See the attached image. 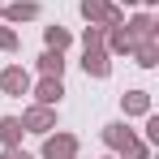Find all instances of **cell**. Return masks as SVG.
<instances>
[{"mask_svg": "<svg viewBox=\"0 0 159 159\" xmlns=\"http://www.w3.org/2000/svg\"><path fill=\"white\" fill-rule=\"evenodd\" d=\"M82 17L95 22V26H120L125 22V13L116 4H107V0H82Z\"/></svg>", "mask_w": 159, "mask_h": 159, "instance_id": "cell-1", "label": "cell"}, {"mask_svg": "<svg viewBox=\"0 0 159 159\" xmlns=\"http://www.w3.org/2000/svg\"><path fill=\"white\" fill-rule=\"evenodd\" d=\"M78 155V138L73 133H56L43 142V159H73Z\"/></svg>", "mask_w": 159, "mask_h": 159, "instance_id": "cell-2", "label": "cell"}, {"mask_svg": "<svg viewBox=\"0 0 159 159\" xmlns=\"http://www.w3.org/2000/svg\"><path fill=\"white\" fill-rule=\"evenodd\" d=\"M22 129H30V133H48V129H56V116H52V107H30L26 116H22Z\"/></svg>", "mask_w": 159, "mask_h": 159, "instance_id": "cell-3", "label": "cell"}, {"mask_svg": "<svg viewBox=\"0 0 159 159\" xmlns=\"http://www.w3.org/2000/svg\"><path fill=\"white\" fill-rule=\"evenodd\" d=\"M0 86H4V95H26V90H30V78H26L22 65H13V69L0 73Z\"/></svg>", "mask_w": 159, "mask_h": 159, "instance_id": "cell-4", "label": "cell"}, {"mask_svg": "<svg viewBox=\"0 0 159 159\" xmlns=\"http://www.w3.org/2000/svg\"><path fill=\"white\" fill-rule=\"evenodd\" d=\"M82 69H86L90 78H107V69H112V65H107V52H103V48H86Z\"/></svg>", "mask_w": 159, "mask_h": 159, "instance_id": "cell-5", "label": "cell"}, {"mask_svg": "<svg viewBox=\"0 0 159 159\" xmlns=\"http://www.w3.org/2000/svg\"><path fill=\"white\" fill-rule=\"evenodd\" d=\"M60 95H65V86H60V78H43L39 86H34V99L43 107H52V103H60Z\"/></svg>", "mask_w": 159, "mask_h": 159, "instance_id": "cell-6", "label": "cell"}, {"mask_svg": "<svg viewBox=\"0 0 159 159\" xmlns=\"http://www.w3.org/2000/svg\"><path fill=\"white\" fill-rule=\"evenodd\" d=\"M125 34H129V43H142V39H155V22L146 17V13H138L129 26H120Z\"/></svg>", "mask_w": 159, "mask_h": 159, "instance_id": "cell-7", "label": "cell"}, {"mask_svg": "<svg viewBox=\"0 0 159 159\" xmlns=\"http://www.w3.org/2000/svg\"><path fill=\"white\" fill-rule=\"evenodd\" d=\"M4 17H9V22H30V17H39V4H34V0H17V4L4 9Z\"/></svg>", "mask_w": 159, "mask_h": 159, "instance_id": "cell-8", "label": "cell"}, {"mask_svg": "<svg viewBox=\"0 0 159 159\" xmlns=\"http://www.w3.org/2000/svg\"><path fill=\"white\" fill-rule=\"evenodd\" d=\"M125 112H129V116H146V112H151V95H146V90H129V95H125Z\"/></svg>", "mask_w": 159, "mask_h": 159, "instance_id": "cell-9", "label": "cell"}, {"mask_svg": "<svg viewBox=\"0 0 159 159\" xmlns=\"http://www.w3.org/2000/svg\"><path fill=\"white\" fill-rule=\"evenodd\" d=\"M0 142H4V146H17V142H22V120H17V116H4V120H0Z\"/></svg>", "mask_w": 159, "mask_h": 159, "instance_id": "cell-10", "label": "cell"}, {"mask_svg": "<svg viewBox=\"0 0 159 159\" xmlns=\"http://www.w3.org/2000/svg\"><path fill=\"white\" fill-rule=\"evenodd\" d=\"M133 56H138V65L142 69H151L159 60V48H155V39H142V43H133Z\"/></svg>", "mask_w": 159, "mask_h": 159, "instance_id": "cell-11", "label": "cell"}, {"mask_svg": "<svg viewBox=\"0 0 159 159\" xmlns=\"http://www.w3.org/2000/svg\"><path fill=\"white\" fill-rule=\"evenodd\" d=\"M39 69H43V78H60V73H65L60 52H43V56H39Z\"/></svg>", "mask_w": 159, "mask_h": 159, "instance_id": "cell-12", "label": "cell"}, {"mask_svg": "<svg viewBox=\"0 0 159 159\" xmlns=\"http://www.w3.org/2000/svg\"><path fill=\"white\" fill-rule=\"evenodd\" d=\"M129 138H133V133L125 129V125H107V129H103V142H107V146H116V151H120Z\"/></svg>", "mask_w": 159, "mask_h": 159, "instance_id": "cell-13", "label": "cell"}, {"mask_svg": "<svg viewBox=\"0 0 159 159\" xmlns=\"http://www.w3.org/2000/svg\"><path fill=\"white\" fill-rule=\"evenodd\" d=\"M43 34H48V48H52V52H65V48H69V30H60V26H48Z\"/></svg>", "mask_w": 159, "mask_h": 159, "instance_id": "cell-14", "label": "cell"}, {"mask_svg": "<svg viewBox=\"0 0 159 159\" xmlns=\"http://www.w3.org/2000/svg\"><path fill=\"white\" fill-rule=\"evenodd\" d=\"M112 52H133V43H129V34L120 26H112Z\"/></svg>", "mask_w": 159, "mask_h": 159, "instance_id": "cell-15", "label": "cell"}, {"mask_svg": "<svg viewBox=\"0 0 159 159\" xmlns=\"http://www.w3.org/2000/svg\"><path fill=\"white\" fill-rule=\"evenodd\" d=\"M120 155H125V159H146V146H142L138 138H129V142L120 146Z\"/></svg>", "mask_w": 159, "mask_h": 159, "instance_id": "cell-16", "label": "cell"}, {"mask_svg": "<svg viewBox=\"0 0 159 159\" xmlns=\"http://www.w3.org/2000/svg\"><path fill=\"white\" fill-rule=\"evenodd\" d=\"M13 48H17V34L9 26H0V52H13Z\"/></svg>", "mask_w": 159, "mask_h": 159, "instance_id": "cell-17", "label": "cell"}, {"mask_svg": "<svg viewBox=\"0 0 159 159\" xmlns=\"http://www.w3.org/2000/svg\"><path fill=\"white\" fill-rule=\"evenodd\" d=\"M4 159H34V155H26V151H17V146H4Z\"/></svg>", "mask_w": 159, "mask_h": 159, "instance_id": "cell-18", "label": "cell"}, {"mask_svg": "<svg viewBox=\"0 0 159 159\" xmlns=\"http://www.w3.org/2000/svg\"><path fill=\"white\" fill-rule=\"evenodd\" d=\"M125 4H133V0H125ZM146 4H155V0H146Z\"/></svg>", "mask_w": 159, "mask_h": 159, "instance_id": "cell-19", "label": "cell"}]
</instances>
